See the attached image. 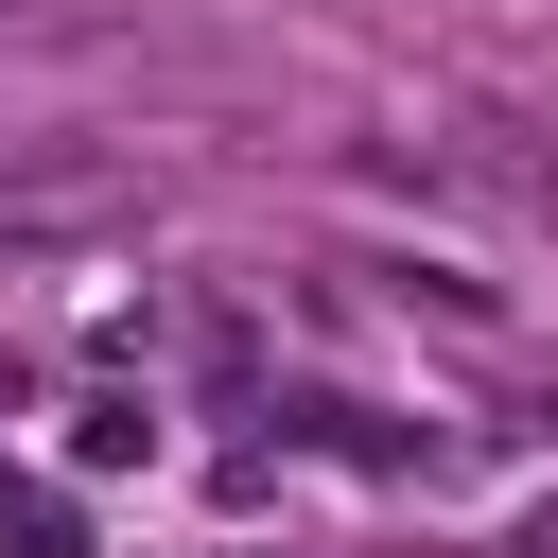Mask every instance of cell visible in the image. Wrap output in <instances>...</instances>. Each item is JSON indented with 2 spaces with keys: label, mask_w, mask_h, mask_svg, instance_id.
Segmentation results:
<instances>
[{
  "label": "cell",
  "mask_w": 558,
  "mask_h": 558,
  "mask_svg": "<svg viewBox=\"0 0 558 558\" xmlns=\"http://www.w3.org/2000/svg\"><path fill=\"white\" fill-rule=\"evenodd\" d=\"M0 541H17V558H70V506H52V488H0Z\"/></svg>",
  "instance_id": "2"
},
{
  "label": "cell",
  "mask_w": 558,
  "mask_h": 558,
  "mask_svg": "<svg viewBox=\"0 0 558 558\" xmlns=\"http://www.w3.org/2000/svg\"><path fill=\"white\" fill-rule=\"evenodd\" d=\"M140 436H157V418H140V401H122V384H105V401H70V453H87V471H122V453H140Z\"/></svg>",
  "instance_id": "1"
},
{
  "label": "cell",
  "mask_w": 558,
  "mask_h": 558,
  "mask_svg": "<svg viewBox=\"0 0 558 558\" xmlns=\"http://www.w3.org/2000/svg\"><path fill=\"white\" fill-rule=\"evenodd\" d=\"M541 558H558V506H541Z\"/></svg>",
  "instance_id": "3"
}]
</instances>
